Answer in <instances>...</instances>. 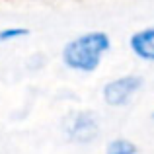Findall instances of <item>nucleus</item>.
I'll return each instance as SVG.
<instances>
[{
    "instance_id": "obj_1",
    "label": "nucleus",
    "mask_w": 154,
    "mask_h": 154,
    "mask_svg": "<svg viewBox=\"0 0 154 154\" xmlns=\"http://www.w3.org/2000/svg\"><path fill=\"white\" fill-rule=\"evenodd\" d=\"M111 41L103 31H90L74 41H70L63 51V60L68 68L78 72H92L100 66L103 53L109 51Z\"/></svg>"
},
{
    "instance_id": "obj_2",
    "label": "nucleus",
    "mask_w": 154,
    "mask_h": 154,
    "mask_svg": "<svg viewBox=\"0 0 154 154\" xmlns=\"http://www.w3.org/2000/svg\"><path fill=\"white\" fill-rule=\"evenodd\" d=\"M64 133L70 140L74 143H92V140L98 137L100 133V125H98V119H96L94 113L90 111H76V113H70V115L64 119V125H63Z\"/></svg>"
},
{
    "instance_id": "obj_3",
    "label": "nucleus",
    "mask_w": 154,
    "mask_h": 154,
    "mask_svg": "<svg viewBox=\"0 0 154 154\" xmlns=\"http://www.w3.org/2000/svg\"><path fill=\"white\" fill-rule=\"evenodd\" d=\"M143 86V78L135 74L123 76V78H115L103 88V100L111 107H121L131 102V98L140 90Z\"/></svg>"
},
{
    "instance_id": "obj_4",
    "label": "nucleus",
    "mask_w": 154,
    "mask_h": 154,
    "mask_svg": "<svg viewBox=\"0 0 154 154\" xmlns=\"http://www.w3.org/2000/svg\"><path fill=\"white\" fill-rule=\"evenodd\" d=\"M131 51L144 60H154V27H146L133 35Z\"/></svg>"
},
{
    "instance_id": "obj_5",
    "label": "nucleus",
    "mask_w": 154,
    "mask_h": 154,
    "mask_svg": "<svg viewBox=\"0 0 154 154\" xmlns=\"http://www.w3.org/2000/svg\"><path fill=\"white\" fill-rule=\"evenodd\" d=\"M137 144L127 139H115L107 144V154H137Z\"/></svg>"
},
{
    "instance_id": "obj_6",
    "label": "nucleus",
    "mask_w": 154,
    "mask_h": 154,
    "mask_svg": "<svg viewBox=\"0 0 154 154\" xmlns=\"http://www.w3.org/2000/svg\"><path fill=\"white\" fill-rule=\"evenodd\" d=\"M27 33L29 31L23 29V27H4V29H0V43H8V41H14V39L26 37Z\"/></svg>"
},
{
    "instance_id": "obj_7",
    "label": "nucleus",
    "mask_w": 154,
    "mask_h": 154,
    "mask_svg": "<svg viewBox=\"0 0 154 154\" xmlns=\"http://www.w3.org/2000/svg\"><path fill=\"white\" fill-rule=\"evenodd\" d=\"M152 117H154V113H152Z\"/></svg>"
}]
</instances>
